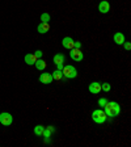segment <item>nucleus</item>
I'll use <instances>...</instances> for the list:
<instances>
[{
	"mask_svg": "<svg viewBox=\"0 0 131 147\" xmlns=\"http://www.w3.org/2000/svg\"><path fill=\"white\" fill-rule=\"evenodd\" d=\"M64 55L63 54H55L54 55V58H52V61H54V63L56 64V70H60L62 71V68H63V66H64Z\"/></svg>",
	"mask_w": 131,
	"mask_h": 147,
	"instance_id": "423d86ee",
	"label": "nucleus"
},
{
	"mask_svg": "<svg viewBox=\"0 0 131 147\" xmlns=\"http://www.w3.org/2000/svg\"><path fill=\"white\" fill-rule=\"evenodd\" d=\"M42 54H43V53L41 51V50H37V51L34 53V55H36L37 58H41V57H42Z\"/></svg>",
	"mask_w": 131,
	"mask_h": 147,
	"instance_id": "4be33fe9",
	"label": "nucleus"
},
{
	"mask_svg": "<svg viewBox=\"0 0 131 147\" xmlns=\"http://www.w3.org/2000/svg\"><path fill=\"white\" fill-rule=\"evenodd\" d=\"M110 88H112V87H110L109 83H102V84H101V91L109 92V91H110Z\"/></svg>",
	"mask_w": 131,
	"mask_h": 147,
	"instance_id": "6ab92c4d",
	"label": "nucleus"
},
{
	"mask_svg": "<svg viewBox=\"0 0 131 147\" xmlns=\"http://www.w3.org/2000/svg\"><path fill=\"white\" fill-rule=\"evenodd\" d=\"M55 131L54 126H47V127H45V130H43V137H45V142L46 143H49L50 141V137H51V134Z\"/></svg>",
	"mask_w": 131,
	"mask_h": 147,
	"instance_id": "1a4fd4ad",
	"label": "nucleus"
},
{
	"mask_svg": "<svg viewBox=\"0 0 131 147\" xmlns=\"http://www.w3.org/2000/svg\"><path fill=\"white\" fill-rule=\"evenodd\" d=\"M106 102H107V100L105 97H102V98H98V105H100L101 108H104L105 105H106Z\"/></svg>",
	"mask_w": 131,
	"mask_h": 147,
	"instance_id": "aec40b11",
	"label": "nucleus"
},
{
	"mask_svg": "<svg viewBox=\"0 0 131 147\" xmlns=\"http://www.w3.org/2000/svg\"><path fill=\"white\" fill-rule=\"evenodd\" d=\"M62 72H63V76L67 78V79H75L77 76V71L76 68L71 66V64H67V66H63L62 68Z\"/></svg>",
	"mask_w": 131,
	"mask_h": 147,
	"instance_id": "f03ea898",
	"label": "nucleus"
},
{
	"mask_svg": "<svg viewBox=\"0 0 131 147\" xmlns=\"http://www.w3.org/2000/svg\"><path fill=\"white\" fill-rule=\"evenodd\" d=\"M13 122V117L11 113H7V112H3V113H0V123L3 126H9L12 125Z\"/></svg>",
	"mask_w": 131,
	"mask_h": 147,
	"instance_id": "20e7f679",
	"label": "nucleus"
},
{
	"mask_svg": "<svg viewBox=\"0 0 131 147\" xmlns=\"http://www.w3.org/2000/svg\"><path fill=\"white\" fill-rule=\"evenodd\" d=\"M37 59H38V58H37L34 54H26V55H25V63L29 64V66H33V64L36 63Z\"/></svg>",
	"mask_w": 131,
	"mask_h": 147,
	"instance_id": "4468645a",
	"label": "nucleus"
},
{
	"mask_svg": "<svg viewBox=\"0 0 131 147\" xmlns=\"http://www.w3.org/2000/svg\"><path fill=\"white\" fill-rule=\"evenodd\" d=\"M73 42H75V41H73L71 37H64L63 40H62V45H63V47L64 49H68V50L73 49Z\"/></svg>",
	"mask_w": 131,
	"mask_h": 147,
	"instance_id": "9d476101",
	"label": "nucleus"
},
{
	"mask_svg": "<svg viewBox=\"0 0 131 147\" xmlns=\"http://www.w3.org/2000/svg\"><path fill=\"white\" fill-rule=\"evenodd\" d=\"M107 116L105 114V112L102 109H96L93 110V113H92V119L95 121L96 123H104L106 121Z\"/></svg>",
	"mask_w": 131,
	"mask_h": 147,
	"instance_id": "7ed1b4c3",
	"label": "nucleus"
},
{
	"mask_svg": "<svg viewBox=\"0 0 131 147\" xmlns=\"http://www.w3.org/2000/svg\"><path fill=\"white\" fill-rule=\"evenodd\" d=\"M51 76L54 80H60V79H63V72H62L60 70H55L54 72L51 74Z\"/></svg>",
	"mask_w": 131,
	"mask_h": 147,
	"instance_id": "f3484780",
	"label": "nucleus"
},
{
	"mask_svg": "<svg viewBox=\"0 0 131 147\" xmlns=\"http://www.w3.org/2000/svg\"><path fill=\"white\" fill-rule=\"evenodd\" d=\"M41 21L42 22H49L50 21V15L49 13H42V15H41Z\"/></svg>",
	"mask_w": 131,
	"mask_h": 147,
	"instance_id": "a211bd4d",
	"label": "nucleus"
},
{
	"mask_svg": "<svg viewBox=\"0 0 131 147\" xmlns=\"http://www.w3.org/2000/svg\"><path fill=\"white\" fill-rule=\"evenodd\" d=\"M43 130H45V126H42V125H37L36 127H34V134H36L37 137H42Z\"/></svg>",
	"mask_w": 131,
	"mask_h": 147,
	"instance_id": "dca6fc26",
	"label": "nucleus"
},
{
	"mask_svg": "<svg viewBox=\"0 0 131 147\" xmlns=\"http://www.w3.org/2000/svg\"><path fill=\"white\" fill-rule=\"evenodd\" d=\"M88 89H89V92H91V93L97 95V93H100V92H101V83H98V82L91 83V84H89V87H88Z\"/></svg>",
	"mask_w": 131,
	"mask_h": 147,
	"instance_id": "6e6552de",
	"label": "nucleus"
},
{
	"mask_svg": "<svg viewBox=\"0 0 131 147\" xmlns=\"http://www.w3.org/2000/svg\"><path fill=\"white\" fill-rule=\"evenodd\" d=\"M70 57L75 62H81L83 58H84V54L81 53V49H75L73 47V49L70 50Z\"/></svg>",
	"mask_w": 131,
	"mask_h": 147,
	"instance_id": "39448f33",
	"label": "nucleus"
},
{
	"mask_svg": "<svg viewBox=\"0 0 131 147\" xmlns=\"http://www.w3.org/2000/svg\"><path fill=\"white\" fill-rule=\"evenodd\" d=\"M73 47H75V49H81V42L75 41V42H73Z\"/></svg>",
	"mask_w": 131,
	"mask_h": 147,
	"instance_id": "412c9836",
	"label": "nucleus"
},
{
	"mask_svg": "<svg viewBox=\"0 0 131 147\" xmlns=\"http://www.w3.org/2000/svg\"><path fill=\"white\" fill-rule=\"evenodd\" d=\"M37 30H38V33H41V34L47 33V32L50 30V24L49 22H40V25L37 26Z\"/></svg>",
	"mask_w": 131,
	"mask_h": 147,
	"instance_id": "f8f14e48",
	"label": "nucleus"
},
{
	"mask_svg": "<svg viewBox=\"0 0 131 147\" xmlns=\"http://www.w3.org/2000/svg\"><path fill=\"white\" fill-rule=\"evenodd\" d=\"M98 11H100L101 13H107L110 11V4L109 1H106V0H102L100 4H98Z\"/></svg>",
	"mask_w": 131,
	"mask_h": 147,
	"instance_id": "9b49d317",
	"label": "nucleus"
},
{
	"mask_svg": "<svg viewBox=\"0 0 131 147\" xmlns=\"http://www.w3.org/2000/svg\"><path fill=\"white\" fill-rule=\"evenodd\" d=\"M104 112L107 117H117L121 112V107L116 101H107L106 105L104 107Z\"/></svg>",
	"mask_w": 131,
	"mask_h": 147,
	"instance_id": "f257e3e1",
	"label": "nucleus"
},
{
	"mask_svg": "<svg viewBox=\"0 0 131 147\" xmlns=\"http://www.w3.org/2000/svg\"><path fill=\"white\" fill-rule=\"evenodd\" d=\"M123 45H125V49H126V50H130V49H131L130 42H126V41H125V43H123Z\"/></svg>",
	"mask_w": 131,
	"mask_h": 147,
	"instance_id": "5701e85b",
	"label": "nucleus"
},
{
	"mask_svg": "<svg viewBox=\"0 0 131 147\" xmlns=\"http://www.w3.org/2000/svg\"><path fill=\"white\" fill-rule=\"evenodd\" d=\"M34 66L37 67V70H41V71H42V70H45V68H46V62L43 61V59L38 58L36 61V63H34Z\"/></svg>",
	"mask_w": 131,
	"mask_h": 147,
	"instance_id": "2eb2a0df",
	"label": "nucleus"
},
{
	"mask_svg": "<svg viewBox=\"0 0 131 147\" xmlns=\"http://www.w3.org/2000/svg\"><path fill=\"white\" fill-rule=\"evenodd\" d=\"M52 76H51V74L50 72H43L40 75V82L42 83V84H51L52 82Z\"/></svg>",
	"mask_w": 131,
	"mask_h": 147,
	"instance_id": "0eeeda50",
	"label": "nucleus"
},
{
	"mask_svg": "<svg viewBox=\"0 0 131 147\" xmlns=\"http://www.w3.org/2000/svg\"><path fill=\"white\" fill-rule=\"evenodd\" d=\"M125 36H123V33H121V32H117L116 34H114V42L117 43V45H123L125 43Z\"/></svg>",
	"mask_w": 131,
	"mask_h": 147,
	"instance_id": "ddd939ff",
	"label": "nucleus"
}]
</instances>
